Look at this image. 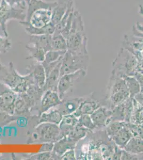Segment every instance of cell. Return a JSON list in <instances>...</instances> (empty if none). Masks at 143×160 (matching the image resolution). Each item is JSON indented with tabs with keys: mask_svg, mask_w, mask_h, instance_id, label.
<instances>
[{
	"mask_svg": "<svg viewBox=\"0 0 143 160\" xmlns=\"http://www.w3.org/2000/svg\"><path fill=\"white\" fill-rule=\"evenodd\" d=\"M73 4V0H57L56 6L52 10L51 22L55 26L58 24Z\"/></svg>",
	"mask_w": 143,
	"mask_h": 160,
	"instance_id": "obj_17",
	"label": "cell"
},
{
	"mask_svg": "<svg viewBox=\"0 0 143 160\" xmlns=\"http://www.w3.org/2000/svg\"><path fill=\"white\" fill-rule=\"evenodd\" d=\"M131 123L143 126V107L133 99V110L131 117Z\"/></svg>",
	"mask_w": 143,
	"mask_h": 160,
	"instance_id": "obj_29",
	"label": "cell"
},
{
	"mask_svg": "<svg viewBox=\"0 0 143 160\" xmlns=\"http://www.w3.org/2000/svg\"><path fill=\"white\" fill-rule=\"evenodd\" d=\"M17 96V93L0 82V111L15 115V102Z\"/></svg>",
	"mask_w": 143,
	"mask_h": 160,
	"instance_id": "obj_9",
	"label": "cell"
},
{
	"mask_svg": "<svg viewBox=\"0 0 143 160\" xmlns=\"http://www.w3.org/2000/svg\"><path fill=\"white\" fill-rule=\"evenodd\" d=\"M132 137L130 131L127 127L125 123V127L110 139L119 148L123 149V148L125 147L126 144Z\"/></svg>",
	"mask_w": 143,
	"mask_h": 160,
	"instance_id": "obj_25",
	"label": "cell"
},
{
	"mask_svg": "<svg viewBox=\"0 0 143 160\" xmlns=\"http://www.w3.org/2000/svg\"><path fill=\"white\" fill-rule=\"evenodd\" d=\"M123 149L133 154L140 155L143 153V139L132 137L126 144Z\"/></svg>",
	"mask_w": 143,
	"mask_h": 160,
	"instance_id": "obj_26",
	"label": "cell"
},
{
	"mask_svg": "<svg viewBox=\"0 0 143 160\" xmlns=\"http://www.w3.org/2000/svg\"><path fill=\"white\" fill-rule=\"evenodd\" d=\"M77 142L69 138V137H64L54 143V147L51 152V159L60 160L62 155L69 149H75Z\"/></svg>",
	"mask_w": 143,
	"mask_h": 160,
	"instance_id": "obj_14",
	"label": "cell"
},
{
	"mask_svg": "<svg viewBox=\"0 0 143 160\" xmlns=\"http://www.w3.org/2000/svg\"><path fill=\"white\" fill-rule=\"evenodd\" d=\"M78 123V118L74 115H64L59 125L60 130V139L66 136L72 131Z\"/></svg>",
	"mask_w": 143,
	"mask_h": 160,
	"instance_id": "obj_23",
	"label": "cell"
},
{
	"mask_svg": "<svg viewBox=\"0 0 143 160\" xmlns=\"http://www.w3.org/2000/svg\"><path fill=\"white\" fill-rule=\"evenodd\" d=\"M67 51H56L51 50L45 53V59L42 64H50L56 62L63 57Z\"/></svg>",
	"mask_w": 143,
	"mask_h": 160,
	"instance_id": "obj_33",
	"label": "cell"
},
{
	"mask_svg": "<svg viewBox=\"0 0 143 160\" xmlns=\"http://www.w3.org/2000/svg\"><path fill=\"white\" fill-rule=\"evenodd\" d=\"M130 98L125 81L112 70L109 78L105 99L106 106L112 110L114 107Z\"/></svg>",
	"mask_w": 143,
	"mask_h": 160,
	"instance_id": "obj_3",
	"label": "cell"
},
{
	"mask_svg": "<svg viewBox=\"0 0 143 160\" xmlns=\"http://www.w3.org/2000/svg\"><path fill=\"white\" fill-rule=\"evenodd\" d=\"M26 2V3H27V5L29 4V2H30V1L31 0H25Z\"/></svg>",
	"mask_w": 143,
	"mask_h": 160,
	"instance_id": "obj_46",
	"label": "cell"
},
{
	"mask_svg": "<svg viewBox=\"0 0 143 160\" xmlns=\"http://www.w3.org/2000/svg\"><path fill=\"white\" fill-rule=\"evenodd\" d=\"M89 132L91 131H89L87 128L78 123L72 131L69 133V135H67V136L71 139L78 142L80 140L85 138Z\"/></svg>",
	"mask_w": 143,
	"mask_h": 160,
	"instance_id": "obj_31",
	"label": "cell"
},
{
	"mask_svg": "<svg viewBox=\"0 0 143 160\" xmlns=\"http://www.w3.org/2000/svg\"><path fill=\"white\" fill-rule=\"evenodd\" d=\"M121 160H138L137 155L133 154L122 149Z\"/></svg>",
	"mask_w": 143,
	"mask_h": 160,
	"instance_id": "obj_41",
	"label": "cell"
},
{
	"mask_svg": "<svg viewBox=\"0 0 143 160\" xmlns=\"http://www.w3.org/2000/svg\"><path fill=\"white\" fill-rule=\"evenodd\" d=\"M89 63V55H79L67 51L62 59L60 77L80 69L88 71Z\"/></svg>",
	"mask_w": 143,
	"mask_h": 160,
	"instance_id": "obj_5",
	"label": "cell"
},
{
	"mask_svg": "<svg viewBox=\"0 0 143 160\" xmlns=\"http://www.w3.org/2000/svg\"><path fill=\"white\" fill-rule=\"evenodd\" d=\"M63 117V115L57 108H54L50 112L47 111L40 115V117H38V124L47 122L56 124L59 126Z\"/></svg>",
	"mask_w": 143,
	"mask_h": 160,
	"instance_id": "obj_24",
	"label": "cell"
},
{
	"mask_svg": "<svg viewBox=\"0 0 143 160\" xmlns=\"http://www.w3.org/2000/svg\"><path fill=\"white\" fill-rule=\"evenodd\" d=\"M38 104L27 92L18 93L15 102L14 115L17 117L30 116L31 111L36 109Z\"/></svg>",
	"mask_w": 143,
	"mask_h": 160,
	"instance_id": "obj_10",
	"label": "cell"
},
{
	"mask_svg": "<svg viewBox=\"0 0 143 160\" xmlns=\"http://www.w3.org/2000/svg\"><path fill=\"white\" fill-rule=\"evenodd\" d=\"M137 156L138 160H143V153L140 155H138Z\"/></svg>",
	"mask_w": 143,
	"mask_h": 160,
	"instance_id": "obj_45",
	"label": "cell"
},
{
	"mask_svg": "<svg viewBox=\"0 0 143 160\" xmlns=\"http://www.w3.org/2000/svg\"></svg>",
	"mask_w": 143,
	"mask_h": 160,
	"instance_id": "obj_47",
	"label": "cell"
},
{
	"mask_svg": "<svg viewBox=\"0 0 143 160\" xmlns=\"http://www.w3.org/2000/svg\"><path fill=\"white\" fill-rule=\"evenodd\" d=\"M134 98L137 101V102L143 107V93L140 92L138 93V94L134 97Z\"/></svg>",
	"mask_w": 143,
	"mask_h": 160,
	"instance_id": "obj_44",
	"label": "cell"
},
{
	"mask_svg": "<svg viewBox=\"0 0 143 160\" xmlns=\"http://www.w3.org/2000/svg\"><path fill=\"white\" fill-rule=\"evenodd\" d=\"M112 115V109L106 106H101L90 115L96 130H101L104 129L110 123Z\"/></svg>",
	"mask_w": 143,
	"mask_h": 160,
	"instance_id": "obj_13",
	"label": "cell"
},
{
	"mask_svg": "<svg viewBox=\"0 0 143 160\" xmlns=\"http://www.w3.org/2000/svg\"><path fill=\"white\" fill-rule=\"evenodd\" d=\"M19 23L25 26V32L29 35H34L51 34L53 35L55 31L56 26L51 22L45 27L42 28H35L29 22L20 21Z\"/></svg>",
	"mask_w": 143,
	"mask_h": 160,
	"instance_id": "obj_22",
	"label": "cell"
},
{
	"mask_svg": "<svg viewBox=\"0 0 143 160\" xmlns=\"http://www.w3.org/2000/svg\"><path fill=\"white\" fill-rule=\"evenodd\" d=\"M56 4L57 1L45 2L43 0H31L27 5L25 21L28 22L32 14L37 10L45 9L53 10Z\"/></svg>",
	"mask_w": 143,
	"mask_h": 160,
	"instance_id": "obj_20",
	"label": "cell"
},
{
	"mask_svg": "<svg viewBox=\"0 0 143 160\" xmlns=\"http://www.w3.org/2000/svg\"><path fill=\"white\" fill-rule=\"evenodd\" d=\"M11 7L27 11V4L25 0H4Z\"/></svg>",
	"mask_w": 143,
	"mask_h": 160,
	"instance_id": "obj_37",
	"label": "cell"
},
{
	"mask_svg": "<svg viewBox=\"0 0 143 160\" xmlns=\"http://www.w3.org/2000/svg\"><path fill=\"white\" fill-rule=\"evenodd\" d=\"M11 46V43L9 38L0 37V53L8 52Z\"/></svg>",
	"mask_w": 143,
	"mask_h": 160,
	"instance_id": "obj_38",
	"label": "cell"
},
{
	"mask_svg": "<svg viewBox=\"0 0 143 160\" xmlns=\"http://www.w3.org/2000/svg\"><path fill=\"white\" fill-rule=\"evenodd\" d=\"M54 147V142H45L42 145L40 152H52Z\"/></svg>",
	"mask_w": 143,
	"mask_h": 160,
	"instance_id": "obj_42",
	"label": "cell"
},
{
	"mask_svg": "<svg viewBox=\"0 0 143 160\" xmlns=\"http://www.w3.org/2000/svg\"><path fill=\"white\" fill-rule=\"evenodd\" d=\"M62 62V60L46 77L45 84L43 88L44 91L46 90L57 91L58 82L60 78V68Z\"/></svg>",
	"mask_w": 143,
	"mask_h": 160,
	"instance_id": "obj_19",
	"label": "cell"
},
{
	"mask_svg": "<svg viewBox=\"0 0 143 160\" xmlns=\"http://www.w3.org/2000/svg\"><path fill=\"white\" fill-rule=\"evenodd\" d=\"M60 160H76V154L75 149H71L66 151L63 155H62Z\"/></svg>",
	"mask_w": 143,
	"mask_h": 160,
	"instance_id": "obj_40",
	"label": "cell"
},
{
	"mask_svg": "<svg viewBox=\"0 0 143 160\" xmlns=\"http://www.w3.org/2000/svg\"><path fill=\"white\" fill-rule=\"evenodd\" d=\"M84 99V97L75 98L62 101V103L58 105L57 109L64 115L72 114L79 108L80 104Z\"/></svg>",
	"mask_w": 143,
	"mask_h": 160,
	"instance_id": "obj_21",
	"label": "cell"
},
{
	"mask_svg": "<svg viewBox=\"0 0 143 160\" xmlns=\"http://www.w3.org/2000/svg\"><path fill=\"white\" fill-rule=\"evenodd\" d=\"M51 16L52 10H37L32 14L27 22H29L35 28H43L50 23Z\"/></svg>",
	"mask_w": 143,
	"mask_h": 160,
	"instance_id": "obj_15",
	"label": "cell"
},
{
	"mask_svg": "<svg viewBox=\"0 0 143 160\" xmlns=\"http://www.w3.org/2000/svg\"><path fill=\"white\" fill-rule=\"evenodd\" d=\"M67 50L79 55H88L87 50L88 38L81 15L78 10L73 13L71 29L66 38Z\"/></svg>",
	"mask_w": 143,
	"mask_h": 160,
	"instance_id": "obj_1",
	"label": "cell"
},
{
	"mask_svg": "<svg viewBox=\"0 0 143 160\" xmlns=\"http://www.w3.org/2000/svg\"><path fill=\"white\" fill-rule=\"evenodd\" d=\"M133 77H134L136 78V80H137L138 82L140 83L141 89L143 88V73H140V72H136Z\"/></svg>",
	"mask_w": 143,
	"mask_h": 160,
	"instance_id": "obj_43",
	"label": "cell"
},
{
	"mask_svg": "<svg viewBox=\"0 0 143 160\" xmlns=\"http://www.w3.org/2000/svg\"><path fill=\"white\" fill-rule=\"evenodd\" d=\"M138 64V60L136 56L127 49L122 48L113 61V70L120 76L126 75L133 77L137 72Z\"/></svg>",
	"mask_w": 143,
	"mask_h": 160,
	"instance_id": "obj_4",
	"label": "cell"
},
{
	"mask_svg": "<svg viewBox=\"0 0 143 160\" xmlns=\"http://www.w3.org/2000/svg\"><path fill=\"white\" fill-rule=\"evenodd\" d=\"M18 118L19 117L16 115L9 114L5 112L0 111V127L9 124Z\"/></svg>",
	"mask_w": 143,
	"mask_h": 160,
	"instance_id": "obj_36",
	"label": "cell"
},
{
	"mask_svg": "<svg viewBox=\"0 0 143 160\" xmlns=\"http://www.w3.org/2000/svg\"><path fill=\"white\" fill-rule=\"evenodd\" d=\"M125 127V122L114 121L110 122L105 128L107 136L110 139L116 135L121 130Z\"/></svg>",
	"mask_w": 143,
	"mask_h": 160,
	"instance_id": "obj_32",
	"label": "cell"
},
{
	"mask_svg": "<svg viewBox=\"0 0 143 160\" xmlns=\"http://www.w3.org/2000/svg\"><path fill=\"white\" fill-rule=\"evenodd\" d=\"M78 123L80 124L91 132L96 130V127L93 123L90 115H81L78 118Z\"/></svg>",
	"mask_w": 143,
	"mask_h": 160,
	"instance_id": "obj_34",
	"label": "cell"
},
{
	"mask_svg": "<svg viewBox=\"0 0 143 160\" xmlns=\"http://www.w3.org/2000/svg\"><path fill=\"white\" fill-rule=\"evenodd\" d=\"M101 106H106L105 97L99 100L94 96V94H90L88 96L84 97V99L79 108L73 114L78 118L81 115H91Z\"/></svg>",
	"mask_w": 143,
	"mask_h": 160,
	"instance_id": "obj_11",
	"label": "cell"
},
{
	"mask_svg": "<svg viewBox=\"0 0 143 160\" xmlns=\"http://www.w3.org/2000/svg\"><path fill=\"white\" fill-rule=\"evenodd\" d=\"M0 82L8 86L17 93L26 92L29 86L34 83L31 74L27 73L25 75H22L14 68L13 62H10L7 67L2 63L1 59Z\"/></svg>",
	"mask_w": 143,
	"mask_h": 160,
	"instance_id": "obj_2",
	"label": "cell"
},
{
	"mask_svg": "<svg viewBox=\"0 0 143 160\" xmlns=\"http://www.w3.org/2000/svg\"><path fill=\"white\" fill-rule=\"evenodd\" d=\"M52 50L56 51H67V41L60 33L54 32L51 39Z\"/></svg>",
	"mask_w": 143,
	"mask_h": 160,
	"instance_id": "obj_28",
	"label": "cell"
},
{
	"mask_svg": "<svg viewBox=\"0 0 143 160\" xmlns=\"http://www.w3.org/2000/svg\"><path fill=\"white\" fill-rule=\"evenodd\" d=\"M51 34L34 35H29V40L28 44L44 50L47 52L52 50Z\"/></svg>",
	"mask_w": 143,
	"mask_h": 160,
	"instance_id": "obj_18",
	"label": "cell"
},
{
	"mask_svg": "<svg viewBox=\"0 0 143 160\" xmlns=\"http://www.w3.org/2000/svg\"><path fill=\"white\" fill-rule=\"evenodd\" d=\"M87 72L88 71L84 69H80L60 77L58 82L57 92L62 100H63L66 93L72 89L76 82L87 75Z\"/></svg>",
	"mask_w": 143,
	"mask_h": 160,
	"instance_id": "obj_8",
	"label": "cell"
},
{
	"mask_svg": "<svg viewBox=\"0 0 143 160\" xmlns=\"http://www.w3.org/2000/svg\"><path fill=\"white\" fill-rule=\"evenodd\" d=\"M25 48L29 52V56L27 57L26 59H33L39 63H42L44 62L46 53L44 50L34 46H31L29 44H26Z\"/></svg>",
	"mask_w": 143,
	"mask_h": 160,
	"instance_id": "obj_30",
	"label": "cell"
},
{
	"mask_svg": "<svg viewBox=\"0 0 143 160\" xmlns=\"http://www.w3.org/2000/svg\"><path fill=\"white\" fill-rule=\"evenodd\" d=\"M26 18V11L16 9L9 6L4 0H1L0 2V25L2 31L6 38H8L9 34L7 29V23L12 19L24 21Z\"/></svg>",
	"mask_w": 143,
	"mask_h": 160,
	"instance_id": "obj_7",
	"label": "cell"
},
{
	"mask_svg": "<svg viewBox=\"0 0 143 160\" xmlns=\"http://www.w3.org/2000/svg\"><path fill=\"white\" fill-rule=\"evenodd\" d=\"M59 127L56 124L43 122L38 124L33 133L32 140L40 142H55L60 139Z\"/></svg>",
	"mask_w": 143,
	"mask_h": 160,
	"instance_id": "obj_6",
	"label": "cell"
},
{
	"mask_svg": "<svg viewBox=\"0 0 143 160\" xmlns=\"http://www.w3.org/2000/svg\"><path fill=\"white\" fill-rule=\"evenodd\" d=\"M125 125L130 131L132 136L143 139V126L136 125L131 122H125Z\"/></svg>",
	"mask_w": 143,
	"mask_h": 160,
	"instance_id": "obj_35",
	"label": "cell"
},
{
	"mask_svg": "<svg viewBox=\"0 0 143 160\" xmlns=\"http://www.w3.org/2000/svg\"><path fill=\"white\" fill-rule=\"evenodd\" d=\"M121 77H122L125 81L130 97L134 98V97L141 91L140 83L134 77L128 76L126 75H122Z\"/></svg>",
	"mask_w": 143,
	"mask_h": 160,
	"instance_id": "obj_27",
	"label": "cell"
},
{
	"mask_svg": "<svg viewBox=\"0 0 143 160\" xmlns=\"http://www.w3.org/2000/svg\"><path fill=\"white\" fill-rule=\"evenodd\" d=\"M62 101L57 91L46 90L44 92L40 100V104L36 110L38 112V117L42 113L49 111L50 109L58 106Z\"/></svg>",
	"mask_w": 143,
	"mask_h": 160,
	"instance_id": "obj_12",
	"label": "cell"
},
{
	"mask_svg": "<svg viewBox=\"0 0 143 160\" xmlns=\"http://www.w3.org/2000/svg\"><path fill=\"white\" fill-rule=\"evenodd\" d=\"M51 152H40L29 158V160H51Z\"/></svg>",
	"mask_w": 143,
	"mask_h": 160,
	"instance_id": "obj_39",
	"label": "cell"
},
{
	"mask_svg": "<svg viewBox=\"0 0 143 160\" xmlns=\"http://www.w3.org/2000/svg\"><path fill=\"white\" fill-rule=\"evenodd\" d=\"M27 73H30L33 77L34 83L39 87L43 88L45 84L46 74L42 63L36 62L27 66L26 68Z\"/></svg>",
	"mask_w": 143,
	"mask_h": 160,
	"instance_id": "obj_16",
	"label": "cell"
}]
</instances>
